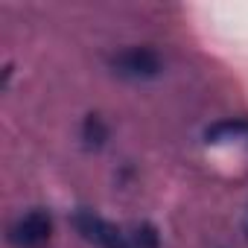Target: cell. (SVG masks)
Segmentation results:
<instances>
[{
  "label": "cell",
  "instance_id": "1",
  "mask_svg": "<svg viewBox=\"0 0 248 248\" xmlns=\"http://www.w3.org/2000/svg\"><path fill=\"white\" fill-rule=\"evenodd\" d=\"M108 67L120 79L149 82V79H158L164 73V59L158 56V50L143 47V44H135V47H123L114 56H108Z\"/></svg>",
  "mask_w": 248,
  "mask_h": 248
},
{
  "label": "cell",
  "instance_id": "2",
  "mask_svg": "<svg viewBox=\"0 0 248 248\" xmlns=\"http://www.w3.org/2000/svg\"><path fill=\"white\" fill-rule=\"evenodd\" d=\"M50 239H53V219L41 207L18 216L9 228V242L15 248H47Z\"/></svg>",
  "mask_w": 248,
  "mask_h": 248
},
{
  "label": "cell",
  "instance_id": "3",
  "mask_svg": "<svg viewBox=\"0 0 248 248\" xmlns=\"http://www.w3.org/2000/svg\"><path fill=\"white\" fill-rule=\"evenodd\" d=\"M73 228L79 231V236L85 242H91L96 248H132L129 233H123L120 228H114L111 222H105L93 210H76L73 213Z\"/></svg>",
  "mask_w": 248,
  "mask_h": 248
},
{
  "label": "cell",
  "instance_id": "4",
  "mask_svg": "<svg viewBox=\"0 0 248 248\" xmlns=\"http://www.w3.org/2000/svg\"><path fill=\"white\" fill-rule=\"evenodd\" d=\"M248 135V120H222L216 126H210L204 132L207 143H225V140H236V138H245Z\"/></svg>",
  "mask_w": 248,
  "mask_h": 248
},
{
  "label": "cell",
  "instance_id": "5",
  "mask_svg": "<svg viewBox=\"0 0 248 248\" xmlns=\"http://www.w3.org/2000/svg\"><path fill=\"white\" fill-rule=\"evenodd\" d=\"M82 140L88 149H102L105 140H108V126H105V120L99 114H88L85 123H82Z\"/></svg>",
  "mask_w": 248,
  "mask_h": 248
},
{
  "label": "cell",
  "instance_id": "6",
  "mask_svg": "<svg viewBox=\"0 0 248 248\" xmlns=\"http://www.w3.org/2000/svg\"><path fill=\"white\" fill-rule=\"evenodd\" d=\"M129 242H132V248H161V233L152 222H140L132 228Z\"/></svg>",
  "mask_w": 248,
  "mask_h": 248
},
{
  "label": "cell",
  "instance_id": "7",
  "mask_svg": "<svg viewBox=\"0 0 248 248\" xmlns=\"http://www.w3.org/2000/svg\"><path fill=\"white\" fill-rule=\"evenodd\" d=\"M245 233H248V216H245Z\"/></svg>",
  "mask_w": 248,
  "mask_h": 248
}]
</instances>
